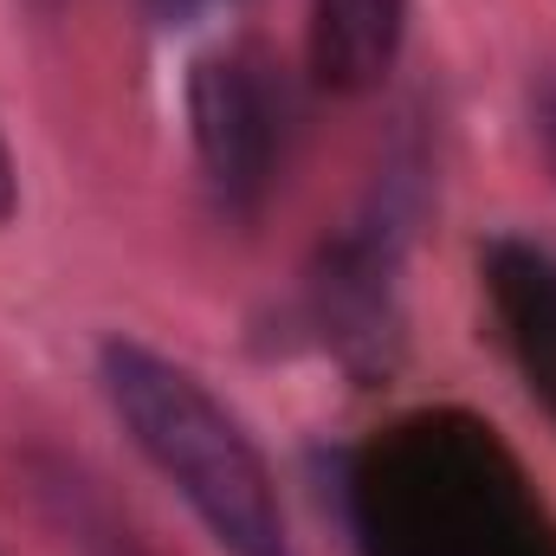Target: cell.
Instances as JSON below:
<instances>
[{"label": "cell", "instance_id": "obj_3", "mask_svg": "<svg viewBox=\"0 0 556 556\" xmlns=\"http://www.w3.org/2000/svg\"><path fill=\"white\" fill-rule=\"evenodd\" d=\"M395 260H402V227L382 207L376 220H356L350 233H337L311 266V324L356 376H376L395 356V324H402Z\"/></svg>", "mask_w": 556, "mask_h": 556}, {"label": "cell", "instance_id": "obj_8", "mask_svg": "<svg viewBox=\"0 0 556 556\" xmlns=\"http://www.w3.org/2000/svg\"><path fill=\"white\" fill-rule=\"evenodd\" d=\"M20 214V168H13V149H7V137H0V227Z\"/></svg>", "mask_w": 556, "mask_h": 556}, {"label": "cell", "instance_id": "obj_4", "mask_svg": "<svg viewBox=\"0 0 556 556\" xmlns=\"http://www.w3.org/2000/svg\"><path fill=\"white\" fill-rule=\"evenodd\" d=\"M479 278L511 369L525 376L531 402L556 420V247L505 233L479 253Z\"/></svg>", "mask_w": 556, "mask_h": 556}, {"label": "cell", "instance_id": "obj_2", "mask_svg": "<svg viewBox=\"0 0 556 556\" xmlns=\"http://www.w3.org/2000/svg\"><path fill=\"white\" fill-rule=\"evenodd\" d=\"M188 142L194 175L220 220H253L273 194L278 149H285V104L273 72L247 46H220L188 72Z\"/></svg>", "mask_w": 556, "mask_h": 556}, {"label": "cell", "instance_id": "obj_6", "mask_svg": "<svg viewBox=\"0 0 556 556\" xmlns=\"http://www.w3.org/2000/svg\"><path fill=\"white\" fill-rule=\"evenodd\" d=\"M531 130H538V149H544V168L556 175V78H544L538 85V104H531Z\"/></svg>", "mask_w": 556, "mask_h": 556}, {"label": "cell", "instance_id": "obj_7", "mask_svg": "<svg viewBox=\"0 0 556 556\" xmlns=\"http://www.w3.org/2000/svg\"><path fill=\"white\" fill-rule=\"evenodd\" d=\"M162 26H188V20H201L207 7H220V0H142Z\"/></svg>", "mask_w": 556, "mask_h": 556}, {"label": "cell", "instance_id": "obj_1", "mask_svg": "<svg viewBox=\"0 0 556 556\" xmlns=\"http://www.w3.org/2000/svg\"><path fill=\"white\" fill-rule=\"evenodd\" d=\"M98 389L142 466L194 511L220 556H298L273 459L188 363L137 337L98 343Z\"/></svg>", "mask_w": 556, "mask_h": 556}, {"label": "cell", "instance_id": "obj_5", "mask_svg": "<svg viewBox=\"0 0 556 556\" xmlns=\"http://www.w3.org/2000/svg\"><path fill=\"white\" fill-rule=\"evenodd\" d=\"M402 39H408V0H311L304 65L324 91L363 98L395 72Z\"/></svg>", "mask_w": 556, "mask_h": 556}]
</instances>
